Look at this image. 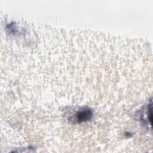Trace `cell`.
Listing matches in <instances>:
<instances>
[{
	"label": "cell",
	"mask_w": 153,
	"mask_h": 153,
	"mask_svg": "<svg viewBox=\"0 0 153 153\" xmlns=\"http://www.w3.org/2000/svg\"><path fill=\"white\" fill-rule=\"evenodd\" d=\"M92 116V111L90 109L85 108L78 111L76 115L78 122H83L90 120Z\"/></svg>",
	"instance_id": "obj_1"
}]
</instances>
